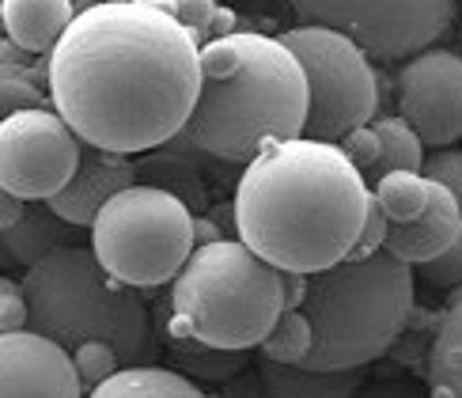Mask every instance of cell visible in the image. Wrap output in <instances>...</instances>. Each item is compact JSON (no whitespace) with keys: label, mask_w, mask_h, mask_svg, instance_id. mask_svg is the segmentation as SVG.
I'll use <instances>...</instances> for the list:
<instances>
[{"label":"cell","mask_w":462,"mask_h":398,"mask_svg":"<svg viewBox=\"0 0 462 398\" xmlns=\"http://www.w3.org/2000/svg\"><path fill=\"white\" fill-rule=\"evenodd\" d=\"M46 88L84 144L141 156L186 129L201 46L152 0H99L76 12L46 57Z\"/></svg>","instance_id":"cell-1"},{"label":"cell","mask_w":462,"mask_h":398,"mask_svg":"<svg viewBox=\"0 0 462 398\" xmlns=\"http://www.w3.org/2000/svg\"><path fill=\"white\" fill-rule=\"evenodd\" d=\"M372 190L330 141H281L246 163L236 186V232L284 273H319L345 262L364 232Z\"/></svg>","instance_id":"cell-2"},{"label":"cell","mask_w":462,"mask_h":398,"mask_svg":"<svg viewBox=\"0 0 462 398\" xmlns=\"http://www.w3.org/2000/svg\"><path fill=\"white\" fill-rule=\"evenodd\" d=\"M303 125L307 72L281 34L236 31L201 46V91L182 141L224 163H250L303 137Z\"/></svg>","instance_id":"cell-3"},{"label":"cell","mask_w":462,"mask_h":398,"mask_svg":"<svg viewBox=\"0 0 462 398\" xmlns=\"http://www.w3.org/2000/svg\"><path fill=\"white\" fill-rule=\"evenodd\" d=\"M413 265L379 251L372 258H345L307 277L303 315L311 319L315 346L303 368L353 372L379 360L413 315Z\"/></svg>","instance_id":"cell-4"},{"label":"cell","mask_w":462,"mask_h":398,"mask_svg":"<svg viewBox=\"0 0 462 398\" xmlns=\"http://www.w3.org/2000/svg\"><path fill=\"white\" fill-rule=\"evenodd\" d=\"M27 330L53 338L69 353L84 341H110L122 365H144L152 353V315L137 289L110 277L91 246H57L23 277Z\"/></svg>","instance_id":"cell-5"},{"label":"cell","mask_w":462,"mask_h":398,"mask_svg":"<svg viewBox=\"0 0 462 398\" xmlns=\"http://www.w3.org/2000/svg\"><path fill=\"white\" fill-rule=\"evenodd\" d=\"M284 311V270L243 239L194 246L171 281V338H198L217 349H258Z\"/></svg>","instance_id":"cell-6"},{"label":"cell","mask_w":462,"mask_h":398,"mask_svg":"<svg viewBox=\"0 0 462 398\" xmlns=\"http://www.w3.org/2000/svg\"><path fill=\"white\" fill-rule=\"evenodd\" d=\"M194 246V208L152 182L122 190L91 224L99 265L137 292L175 281Z\"/></svg>","instance_id":"cell-7"},{"label":"cell","mask_w":462,"mask_h":398,"mask_svg":"<svg viewBox=\"0 0 462 398\" xmlns=\"http://www.w3.org/2000/svg\"><path fill=\"white\" fill-rule=\"evenodd\" d=\"M307 72V141L337 144L345 133L372 125L379 110V80L372 57L349 34L300 23L281 34Z\"/></svg>","instance_id":"cell-8"},{"label":"cell","mask_w":462,"mask_h":398,"mask_svg":"<svg viewBox=\"0 0 462 398\" xmlns=\"http://www.w3.org/2000/svg\"><path fill=\"white\" fill-rule=\"evenodd\" d=\"M311 27H330L379 61H410L451 27L455 0H292Z\"/></svg>","instance_id":"cell-9"},{"label":"cell","mask_w":462,"mask_h":398,"mask_svg":"<svg viewBox=\"0 0 462 398\" xmlns=\"http://www.w3.org/2000/svg\"><path fill=\"white\" fill-rule=\"evenodd\" d=\"M84 160V141L46 110H19L0 122V186L23 201H50Z\"/></svg>","instance_id":"cell-10"},{"label":"cell","mask_w":462,"mask_h":398,"mask_svg":"<svg viewBox=\"0 0 462 398\" xmlns=\"http://www.w3.org/2000/svg\"><path fill=\"white\" fill-rule=\"evenodd\" d=\"M398 114L425 148H451L462 141V53L420 50L398 72Z\"/></svg>","instance_id":"cell-11"},{"label":"cell","mask_w":462,"mask_h":398,"mask_svg":"<svg viewBox=\"0 0 462 398\" xmlns=\"http://www.w3.org/2000/svg\"><path fill=\"white\" fill-rule=\"evenodd\" d=\"M0 398H84L72 353L34 330L0 334Z\"/></svg>","instance_id":"cell-12"},{"label":"cell","mask_w":462,"mask_h":398,"mask_svg":"<svg viewBox=\"0 0 462 398\" xmlns=\"http://www.w3.org/2000/svg\"><path fill=\"white\" fill-rule=\"evenodd\" d=\"M129 186H137V167L129 163V156L84 144V160H80V167H76V175L57 190L46 205L65 224L88 227L91 232V224L106 208V201L118 198Z\"/></svg>","instance_id":"cell-13"},{"label":"cell","mask_w":462,"mask_h":398,"mask_svg":"<svg viewBox=\"0 0 462 398\" xmlns=\"http://www.w3.org/2000/svg\"><path fill=\"white\" fill-rule=\"evenodd\" d=\"M462 236V205L455 201V194L448 186L436 182L432 205L420 217L406 220V224H391L387 232V255H394L406 265H420L436 255H444L448 246Z\"/></svg>","instance_id":"cell-14"},{"label":"cell","mask_w":462,"mask_h":398,"mask_svg":"<svg viewBox=\"0 0 462 398\" xmlns=\"http://www.w3.org/2000/svg\"><path fill=\"white\" fill-rule=\"evenodd\" d=\"M72 19V0H5V31L31 57H50Z\"/></svg>","instance_id":"cell-15"},{"label":"cell","mask_w":462,"mask_h":398,"mask_svg":"<svg viewBox=\"0 0 462 398\" xmlns=\"http://www.w3.org/2000/svg\"><path fill=\"white\" fill-rule=\"evenodd\" d=\"M258 372L273 398H353L364 387L360 368L353 372H319L303 365H277L258 360Z\"/></svg>","instance_id":"cell-16"},{"label":"cell","mask_w":462,"mask_h":398,"mask_svg":"<svg viewBox=\"0 0 462 398\" xmlns=\"http://www.w3.org/2000/svg\"><path fill=\"white\" fill-rule=\"evenodd\" d=\"M88 398H208L201 384H194L179 368L160 365H129L118 368L106 384L91 387Z\"/></svg>","instance_id":"cell-17"},{"label":"cell","mask_w":462,"mask_h":398,"mask_svg":"<svg viewBox=\"0 0 462 398\" xmlns=\"http://www.w3.org/2000/svg\"><path fill=\"white\" fill-rule=\"evenodd\" d=\"M72 232L76 227L65 224L46 201H31L27 217L19 220L15 227H8V232H0V239H5L12 262L23 265V270H31L34 262H42L46 255H53L57 246H69Z\"/></svg>","instance_id":"cell-18"},{"label":"cell","mask_w":462,"mask_h":398,"mask_svg":"<svg viewBox=\"0 0 462 398\" xmlns=\"http://www.w3.org/2000/svg\"><path fill=\"white\" fill-rule=\"evenodd\" d=\"M429 398H462V292L444 308L432 338Z\"/></svg>","instance_id":"cell-19"},{"label":"cell","mask_w":462,"mask_h":398,"mask_svg":"<svg viewBox=\"0 0 462 398\" xmlns=\"http://www.w3.org/2000/svg\"><path fill=\"white\" fill-rule=\"evenodd\" d=\"M171 360L194 384H227L231 375L250 368L246 349H217L198 338H171Z\"/></svg>","instance_id":"cell-20"},{"label":"cell","mask_w":462,"mask_h":398,"mask_svg":"<svg viewBox=\"0 0 462 398\" xmlns=\"http://www.w3.org/2000/svg\"><path fill=\"white\" fill-rule=\"evenodd\" d=\"M432 194H436V182L425 179L420 171H387L372 186V201L387 213L391 224H406L420 217L432 205Z\"/></svg>","instance_id":"cell-21"},{"label":"cell","mask_w":462,"mask_h":398,"mask_svg":"<svg viewBox=\"0 0 462 398\" xmlns=\"http://www.w3.org/2000/svg\"><path fill=\"white\" fill-rule=\"evenodd\" d=\"M372 125H375L379 144H383L375 179L387 175V171H420V167H425V141L417 137V129L406 118H402V114H391V118H375Z\"/></svg>","instance_id":"cell-22"},{"label":"cell","mask_w":462,"mask_h":398,"mask_svg":"<svg viewBox=\"0 0 462 398\" xmlns=\"http://www.w3.org/2000/svg\"><path fill=\"white\" fill-rule=\"evenodd\" d=\"M315 346L311 319L303 315V308H284L281 319L273 322L269 338L258 346L262 360H277V365H303V356Z\"/></svg>","instance_id":"cell-23"},{"label":"cell","mask_w":462,"mask_h":398,"mask_svg":"<svg viewBox=\"0 0 462 398\" xmlns=\"http://www.w3.org/2000/svg\"><path fill=\"white\" fill-rule=\"evenodd\" d=\"M50 88L38 84V72L23 65H0V122L12 118L19 110H46Z\"/></svg>","instance_id":"cell-24"},{"label":"cell","mask_w":462,"mask_h":398,"mask_svg":"<svg viewBox=\"0 0 462 398\" xmlns=\"http://www.w3.org/2000/svg\"><path fill=\"white\" fill-rule=\"evenodd\" d=\"M72 365H76V375H80L84 391L106 384L114 372L125 368L122 365V353L114 349L110 341H84V346H76L72 349Z\"/></svg>","instance_id":"cell-25"},{"label":"cell","mask_w":462,"mask_h":398,"mask_svg":"<svg viewBox=\"0 0 462 398\" xmlns=\"http://www.w3.org/2000/svg\"><path fill=\"white\" fill-rule=\"evenodd\" d=\"M152 5H160L167 15H175L179 23L194 34L198 46L213 42V23H217V12H220L217 0H152Z\"/></svg>","instance_id":"cell-26"},{"label":"cell","mask_w":462,"mask_h":398,"mask_svg":"<svg viewBox=\"0 0 462 398\" xmlns=\"http://www.w3.org/2000/svg\"><path fill=\"white\" fill-rule=\"evenodd\" d=\"M413 273L425 284H432V289H458V284H462V236L448 246L444 255L413 265Z\"/></svg>","instance_id":"cell-27"},{"label":"cell","mask_w":462,"mask_h":398,"mask_svg":"<svg viewBox=\"0 0 462 398\" xmlns=\"http://www.w3.org/2000/svg\"><path fill=\"white\" fill-rule=\"evenodd\" d=\"M337 148L349 156V163L356 171H364V175H375L379 167V156H383V144H379V133L375 125H360L353 133H345V137L337 141Z\"/></svg>","instance_id":"cell-28"},{"label":"cell","mask_w":462,"mask_h":398,"mask_svg":"<svg viewBox=\"0 0 462 398\" xmlns=\"http://www.w3.org/2000/svg\"><path fill=\"white\" fill-rule=\"evenodd\" d=\"M420 175L439 182V186H448L455 201L462 205V152L451 144V148H432L429 156H425V167H420Z\"/></svg>","instance_id":"cell-29"},{"label":"cell","mask_w":462,"mask_h":398,"mask_svg":"<svg viewBox=\"0 0 462 398\" xmlns=\"http://www.w3.org/2000/svg\"><path fill=\"white\" fill-rule=\"evenodd\" d=\"M27 296H23V281H12L0 273V334L12 330H27Z\"/></svg>","instance_id":"cell-30"},{"label":"cell","mask_w":462,"mask_h":398,"mask_svg":"<svg viewBox=\"0 0 462 398\" xmlns=\"http://www.w3.org/2000/svg\"><path fill=\"white\" fill-rule=\"evenodd\" d=\"M387 232H391V220H387V213L372 201V208H368V220H364V232H360V239H356V246H353V258H372V255H379V251H387Z\"/></svg>","instance_id":"cell-31"},{"label":"cell","mask_w":462,"mask_h":398,"mask_svg":"<svg viewBox=\"0 0 462 398\" xmlns=\"http://www.w3.org/2000/svg\"><path fill=\"white\" fill-rule=\"evenodd\" d=\"M167 171H171V179H152V186H160V190H167V194L182 198L189 208L205 205V186H201V179L194 175V171L189 167H167Z\"/></svg>","instance_id":"cell-32"},{"label":"cell","mask_w":462,"mask_h":398,"mask_svg":"<svg viewBox=\"0 0 462 398\" xmlns=\"http://www.w3.org/2000/svg\"><path fill=\"white\" fill-rule=\"evenodd\" d=\"M220 398H273L265 387V379L258 368H243L239 375H231L224 384V394Z\"/></svg>","instance_id":"cell-33"},{"label":"cell","mask_w":462,"mask_h":398,"mask_svg":"<svg viewBox=\"0 0 462 398\" xmlns=\"http://www.w3.org/2000/svg\"><path fill=\"white\" fill-rule=\"evenodd\" d=\"M27 208H31V201L15 198L12 190H5V186H0V232H8V227H15L19 220L27 217Z\"/></svg>","instance_id":"cell-34"},{"label":"cell","mask_w":462,"mask_h":398,"mask_svg":"<svg viewBox=\"0 0 462 398\" xmlns=\"http://www.w3.org/2000/svg\"><path fill=\"white\" fill-rule=\"evenodd\" d=\"M307 273H284V308H303Z\"/></svg>","instance_id":"cell-35"},{"label":"cell","mask_w":462,"mask_h":398,"mask_svg":"<svg viewBox=\"0 0 462 398\" xmlns=\"http://www.w3.org/2000/svg\"><path fill=\"white\" fill-rule=\"evenodd\" d=\"M353 398H410V391L402 384H368V387H360Z\"/></svg>","instance_id":"cell-36"},{"label":"cell","mask_w":462,"mask_h":398,"mask_svg":"<svg viewBox=\"0 0 462 398\" xmlns=\"http://www.w3.org/2000/svg\"><path fill=\"white\" fill-rule=\"evenodd\" d=\"M0 65H23L27 69L31 65V53L23 46H15L12 38L5 34V38H0Z\"/></svg>","instance_id":"cell-37"},{"label":"cell","mask_w":462,"mask_h":398,"mask_svg":"<svg viewBox=\"0 0 462 398\" xmlns=\"http://www.w3.org/2000/svg\"><path fill=\"white\" fill-rule=\"evenodd\" d=\"M239 31V15L231 12V8H220L217 12V23H213V38H227V34H236Z\"/></svg>","instance_id":"cell-38"},{"label":"cell","mask_w":462,"mask_h":398,"mask_svg":"<svg viewBox=\"0 0 462 398\" xmlns=\"http://www.w3.org/2000/svg\"><path fill=\"white\" fill-rule=\"evenodd\" d=\"M194 239H198V246H205V243H217V239H224V236H220V227H217L213 220L194 217Z\"/></svg>","instance_id":"cell-39"},{"label":"cell","mask_w":462,"mask_h":398,"mask_svg":"<svg viewBox=\"0 0 462 398\" xmlns=\"http://www.w3.org/2000/svg\"><path fill=\"white\" fill-rule=\"evenodd\" d=\"M8 265H15V262H12V255H8V246H5V239H0V270H8Z\"/></svg>","instance_id":"cell-40"},{"label":"cell","mask_w":462,"mask_h":398,"mask_svg":"<svg viewBox=\"0 0 462 398\" xmlns=\"http://www.w3.org/2000/svg\"><path fill=\"white\" fill-rule=\"evenodd\" d=\"M8 31H5V0H0V38H5Z\"/></svg>","instance_id":"cell-41"}]
</instances>
